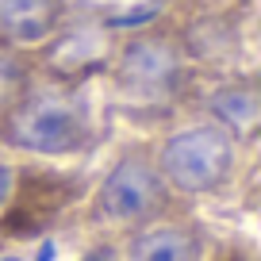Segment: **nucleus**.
<instances>
[{
    "mask_svg": "<svg viewBox=\"0 0 261 261\" xmlns=\"http://www.w3.org/2000/svg\"><path fill=\"white\" fill-rule=\"evenodd\" d=\"M89 261H115V257H112V250H100V253H92Z\"/></svg>",
    "mask_w": 261,
    "mask_h": 261,
    "instance_id": "f8f14e48",
    "label": "nucleus"
},
{
    "mask_svg": "<svg viewBox=\"0 0 261 261\" xmlns=\"http://www.w3.org/2000/svg\"><path fill=\"white\" fill-rule=\"evenodd\" d=\"M119 85L135 104H162L180 85V62L162 39H139L119 62Z\"/></svg>",
    "mask_w": 261,
    "mask_h": 261,
    "instance_id": "7ed1b4c3",
    "label": "nucleus"
},
{
    "mask_svg": "<svg viewBox=\"0 0 261 261\" xmlns=\"http://www.w3.org/2000/svg\"><path fill=\"white\" fill-rule=\"evenodd\" d=\"M16 81H19V69L8 62V58H0V108L8 104V96H12V89H16Z\"/></svg>",
    "mask_w": 261,
    "mask_h": 261,
    "instance_id": "9d476101",
    "label": "nucleus"
},
{
    "mask_svg": "<svg viewBox=\"0 0 261 261\" xmlns=\"http://www.w3.org/2000/svg\"><path fill=\"white\" fill-rule=\"evenodd\" d=\"M8 185H12V173H8V169H4V165H0V196L8 192Z\"/></svg>",
    "mask_w": 261,
    "mask_h": 261,
    "instance_id": "9b49d317",
    "label": "nucleus"
},
{
    "mask_svg": "<svg viewBox=\"0 0 261 261\" xmlns=\"http://www.w3.org/2000/svg\"><path fill=\"white\" fill-rule=\"evenodd\" d=\"M69 196H73V185H69V180L54 177V173H50V177L27 173V177L19 180L16 207L0 219V227H4V234H12V238H35L58 212H62V204Z\"/></svg>",
    "mask_w": 261,
    "mask_h": 261,
    "instance_id": "39448f33",
    "label": "nucleus"
},
{
    "mask_svg": "<svg viewBox=\"0 0 261 261\" xmlns=\"http://www.w3.org/2000/svg\"><path fill=\"white\" fill-rule=\"evenodd\" d=\"M100 58H104V35L85 27V31L69 35L65 42H58L50 62H54L62 73L77 77V73H85V69H92V65H100Z\"/></svg>",
    "mask_w": 261,
    "mask_h": 261,
    "instance_id": "6e6552de",
    "label": "nucleus"
},
{
    "mask_svg": "<svg viewBox=\"0 0 261 261\" xmlns=\"http://www.w3.org/2000/svg\"><path fill=\"white\" fill-rule=\"evenodd\" d=\"M212 108H215V115H223V119H227L234 130H246L253 119H257V96H253L250 89L219 92V96L212 100Z\"/></svg>",
    "mask_w": 261,
    "mask_h": 261,
    "instance_id": "1a4fd4ad",
    "label": "nucleus"
},
{
    "mask_svg": "<svg viewBox=\"0 0 261 261\" xmlns=\"http://www.w3.org/2000/svg\"><path fill=\"white\" fill-rule=\"evenodd\" d=\"M62 0H0V39L39 42L54 27Z\"/></svg>",
    "mask_w": 261,
    "mask_h": 261,
    "instance_id": "423d86ee",
    "label": "nucleus"
},
{
    "mask_svg": "<svg viewBox=\"0 0 261 261\" xmlns=\"http://www.w3.org/2000/svg\"><path fill=\"white\" fill-rule=\"evenodd\" d=\"M85 135H89L85 104L65 92H35L19 100L4 127V139L12 146L35 150V154H69L85 142Z\"/></svg>",
    "mask_w": 261,
    "mask_h": 261,
    "instance_id": "f257e3e1",
    "label": "nucleus"
},
{
    "mask_svg": "<svg viewBox=\"0 0 261 261\" xmlns=\"http://www.w3.org/2000/svg\"><path fill=\"white\" fill-rule=\"evenodd\" d=\"M162 207V180L146 162H119L100 188V215L112 223H142Z\"/></svg>",
    "mask_w": 261,
    "mask_h": 261,
    "instance_id": "20e7f679",
    "label": "nucleus"
},
{
    "mask_svg": "<svg viewBox=\"0 0 261 261\" xmlns=\"http://www.w3.org/2000/svg\"><path fill=\"white\" fill-rule=\"evenodd\" d=\"M165 177L180 192H212L230 177L234 165V142L219 127H192L180 130L162 150Z\"/></svg>",
    "mask_w": 261,
    "mask_h": 261,
    "instance_id": "f03ea898",
    "label": "nucleus"
},
{
    "mask_svg": "<svg viewBox=\"0 0 261 261\" xmlns=\"http://www.w3.org/2000/svg\"><path fill=\"white\" fill-rule=\"evenodd\" d=\"M200 257V238L180 227L146 230L130 246V261H196Z\"/></svg>",
    "mask_w": 261,
    "mask_h": 261,
    "instance_id": "0eeeda50",
    "label": "nucleus"
},
{
    "mask_svg": "<svg viewBox=\"0 0 261 261\" xmlns=\"http://www.w3.org/2000/svg\"><path fill=\"white\" fill-rule=\"evenodd\" d=\"M219 261H242V257H234V253H223V257Z\"/></svg>",
    "mask_w": 261,
    "mask_h": 261,
    "instance_id": "ddd939ff",
    "label": "nucleus"
}]
</instances>
